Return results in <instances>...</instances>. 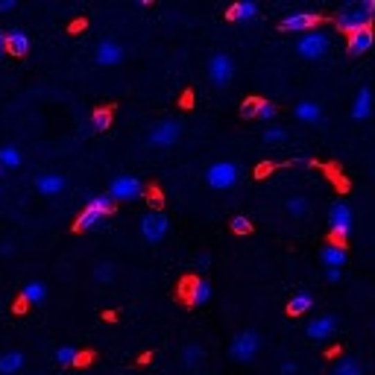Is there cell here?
<instances>
[{
    "mask_svg": "<svg viewBox=\"0 0 375 375\" xmlns=\"http://www.w3.org/2000/svg\"><path fill=\"white\" fill-rule=\"evenodd\" d=\"M3 173H6V170H3V167H0V176H3Z\"/></svg>",
    "mask_w": 375,
    "mask_h": 375,
    "instance_id": "obj_42",
    "label": "cell"
},
{
    "mask_svg": "<svg viewBox=\"0 0 375 375\" xmlns=\"http://www.w3.org/2000/svg\"><path fill=\"white\" fill-rule=\"evenodd\" d=\"M21 165H24V156H21L18 147H12V144L0 147V167L3 170H18Z\"/></svg>",
    "mask_w": 375,
    "mask_h": 375,
    "instance_id": "obj_25",
    "label": "cell"
},
{
    "mask_svg": "<svg viewBox=\"0 0 375 375\" xmlns=\"http://www.w3.org/2000/svg\"><path fill=\"white\" fill-rule=\"evenodd\" d=\"M337 331V320L334 317H317V320H311L308 322V326H305V337H308V340H329V337Z\"/></svg>",
    "mask_w": 375,
    "mask_h": 375,
    "instance_id": "obj_13",
    "label": "cell"
},
{
    "mask_svg": "<svg viewBox=\"0 0 375 375\" xmlns=\"http://www.w3.org/2000/svg\"><path fill=\"white\" fill-rule=\"evenodd\" d=\"M91 279H94V284H100V287L118 282V264H111V261H100V264L91 270Z\"/></svg>",
    "mask_w": 375,
    "mask_h": 375,
    "instance_id": "obj_23",
    "label": "cell"
},
{
    "mask_svg": "<svg viewBox=\"0 0 375 375\" xmlns=\"http://www.w3.org/2000/svg\"><path fill=\"white\" fill-rule=\"evenodd\" d=\"M279 375H296V364H293V360H282V364H279Z\"/></svg>",
    "mask_w": 375,
    "mask_h": 375,
    "instance_id": "obj_37",
    "label": "cell"
},
{
    "mask_svg": "<svg viewBox=\"0 0 375 375\" xmlns=\"http://www.w3.org/2000/svg\"><path fill=\"white\" fill-rule=\"evenodd\" d=\"M144 194H147L144 182L135 176H118L109 185V196L115 199V203H135V199H141Z\"/></svg>",
    "mask_w": 375,
    "mask_h": 375,
    "instance_id": "obj_6",
    "label": "cell"
},
{
    "mask_svg": "<svg viewBox=\"0 0 375 375\" xmlns=\"http://www.w3.org/2000/svg\"><path fill=\"white\" fill-rule=\"evenodd\" d=\"M311 308H314V296H311L308 291H299L291 302H287V314H291V317H302V314H308Z\"/></svg>",
    "mask_w": 375,
    "mask_h": 375,
    "instance_id": "obj_24",
    "label": "cell"
},
{
    "mask_svg": "<svg viewBox=\"0 0 375 375\" xmlns=\"http://www.w3.org/2000/svg\"><path fill=\"white\" fill-rule=\"evenodd\" d=\"M331 375H364V372H360V364L355 358H340L331 367Z\"/></svg>",
    "mask_w": 375,
    "mask_h": 375,
    "instance_id": "obj_32",
    "label": "cell"
},
{
    "mask_svg": "<svg viewBox=\"0 0 375 375\" xmlns=\"http://www.w3.org/2000/svg\"><path fill=\"white\" fill-rule=\"evenodd\" d=\"M372 44H375V33H372V27H369V30H360V33H355V35H349L346 53L352 56V59H358V56H364Z\"/></svg>",
    "mask_w": 375,
    "mask_h": 375,
    "instance_id": "obj_15",
    "label": "cell"
},
{
    "mask_svg": "<svg viewBox=\"0 0 375 375\" xmlns=\"http://www.w3.org/2000/svg\"><path fill=\"white\" fill-rule=\"evenodd\" d=\"M261 141L264 144H282V141H287V129L284 127H270L264 135H261Z\"/></svg>",
    "mask_w": 375,
    "mask_h": 375,
    "instance_id": "obj_35",
    "label": "cell"
},
{
    "mask_svg": "<svg viewBox=\"0 0 375 375\" xmlns=\"http://www.w3.org/2000/svg\"><path fill=\"white\" fill-rule=\"evenodd\" d=\"M15 9H18L15 0H0V12H15Z\"/></svg>",
    "mask_w": 375,
    "mask_h": 375,
    "instance_id": "obj_39",
    "label": "cell"
},
{
    "mask_svg": "<svg viewBox=\"0 0 375 375\" xmlns=\"http://www.w3.org/2000/svg\"><path fill=\"white\" fill-rule=\"evenodd\" d=\"M91 132H106L109 127H111V109L109 106H100V109H94L91 111Z\"/></svg>",
    "mask_w": 375,
    "mask_h": 375,
    "instance_id": "obj_30",
    "label": "cell"
},
{
    "mask_svg": "<svg viewBox=\"0 0 375 375\" xmlns=\"http://www.w3.org/2000/svg\"><path fill=\"white\" fill-rule=\"evenodd\" d=\"M276 118H279V109H276V103H270V100L261 97L258 111H255V120H276Z\"/></svg>",
    "mask_w": 375,
    "mask_h": 375,
    "instance_id": "obj_33",
    "label": "cell"
},
{
    "mask_svg": "<svg viewBox=\"0 0 375 375\" xmlns=\"http://www.w3.org/2000/svg\"><path fill=\"white\" fill-rule=\"evenodd\" d=\"M21 302H24V305H42V302H47V287H44V282H27V284H24Z\"/></svg>",
    "mask_w": 375,
    "mask_h": 375,
    "instance_id": "obj_20",
    "label": "cell"
},
{
    "mask_svg": "<svg viewBox=\"0 0 375 375\" xmlns=\"http://www.w3.org/2000/svg\"><path fill=\"white\" fill-rule=\"evenodd\" d=\"M369 111H372V91L367 89H360L358 94H355V103H352V118L355 120H367L369 118Z\"/></svg>",
    "mask_w": 375,
    "mask_h": 375,
    "instance_id": "obj_21",
    "label": "cell"
},
{
    "mask_svg": "<svg viewBox=\"0 0 375 375\" xmlns=\"http://www.w3.org/2000/svg\"><path fill=\"white\" fill-rule=\"evenodd\" d=\"M232 77H235V59L229 53H223V50L211 53V59H208V80H211V85L223 89V85L232 82Z\"/></svg>",
    "mask_w": 375,
    "mask_h": 375,
    "instance_id": "obj_7",
    "label": "cell"
},
{
    "mask_svg": "<svg viewBox=\"0 0 375 375\" xmlns=\"http://www.w3.org/2000/svg\"><path fill=\"white\" fill-rule=\"evenodd\" d=\"M244 176V167L237 165V161H214L208 170H205V182L208 188H214V191H229L241 182Z\"/></svg>",
    "mask_w": 375,
    "mask_h": 375,
    "instance_id": "obj_1",
    "label": "cell"
},
{
    "mask_svg": "<svg viewBox=\"0 0 375 375\" xmlns=\"http://www.w3.org/2000/svg\"><path fill=\"white\" fill-rule=\"evenodd\" d=\"M85 205L100 211L103 217H109L111 211H115V199H111L109 194H89V196H85Z\"/></svg>",
    "mask_w": 375,
    "mask_h": 375,
    "instance_id": "obj_27",
    "label": "cell"
},
{
    "mask_svg": "<svg viewBox=\"0 0 375 375\" xmlns=\"http://www.w3.org/2000/svg\"><path fill=\"white\" fill-rule=\"evenodd\" d=\"M80 360H82V355H80L77 346H59V349H56V364L73 367V364H80Z\"/></svg>",
    "mask_w": 375,
    "mask_h": 375,
    "instance_id": "obj_31",
    "label": "cell"
},
{
    "mask_svg": "<svg viewBox=\"0 0 375 375\" xmlns=\"http://www.w3.org/2000/svg\"><path fill=\"white\" fill-rule=\"evenodd\" d=\"M346 249L340 244H329V246H322V253H320V261H322V267H331V270H340L346 264Z\"/></svg>",
    "mask_w": 375,
    "mask_h": 375,
    "instance_id": "obj_17",
    "label": "cell"
},
{
    "mask_svg": "<svg viewBox=\"0 0 375 375\" xmlns=\"http://www.w3.org/2000/svg\"><path fill=\"white\" fill-rule=\"evenodd\" d=\"M334 24H337V30H340V33L355 35V33H360V30H369V27H372V18L364 15V9H360L358 3H346V6L334 15Z\"/></svg>",
    "mask_w": 375,
    "mask_h": 375,
    "instance_id": "obj_4",
    "label": "cell"
},
{
    "mask_svg": "<svg viewBox=\"0 0 375 375\" xmlns=\"http://www.w3.org/2000/svg\"><path fill=\"white\" fill-rule=\"evenodd\" d=\"M229 226H232V232H235V235H253V220H249V217H244V214L232 217V223H229Z\"/></svg>",
    "mask_w": 375,
    "mask_h": 375,
    "instance_id": "obj_36",
    "label": "cell"
},
{
    "mask_svg": "<svg viewBox=\"0 0 375 375\" xmlns=\"http://www.w3.org/2000/svg\"><path fill=\"white\" fill-rule=\"evenodd\" d=\"M0 191H3V188H0Z\"/></svg>",
    "mask_w": 375,
    "mask_h": 375,
    "instance_id": "obj_44",
    "label": "cell"
},
{
    "mask_svg": "<svg viewBox=\"0 0 375 375\" xmlns=\"http://www.w3.org/2000/svg\"><path fill=\"white\" fill-rule=\"evenodd\" d=\"M258 103H261V97L253 94V97H246L244 103H241V118L246 120H255V111H258Z\"/></svg>",
    "mask_w": 375,
    "mask_h": 375,
    "instance_id": "obj_34",
    "label": "cell"
},
{
    "mask_svg": "<svg viewBox=\"0 0 375 375\" xmlns=\"http://www.w3.org/2000/svg\"><path fill=\"white\" fill-rule=\"evenodd\" d=\"M182 138V123L179 120H158L147 132V144L156 149H167Z\"/></svg>",
    "mask_w": 375,
    "mask_h": 375,
    "instance_id": "obj_5",
    "label": "cell"
},
{
    "mask_svg": "<svg viewBox=\"0 0 375 375\" xmlns=\"http://www.w3.org/2000/svg\"><path fill=\"white\" fill-rule=\"evenodd\" d=\"M65 188H68V179L59 176V173H42V176H35V191L44 196H59Z\"/></svg>",
    "mask_w": 375,
    "mask_h": 375,
    "instance_id": "obj_14",
    "label": "cell"
},
{
    "mask_svg": "<svg viewBox=\"0 0 375 375\" xmlns=\"http://www.w3.org/2000/svg\"><path fill=\"white\" fill-rule=\"evenodd\" d=\"M196 267H199V270H208V267H211V255H208V253H199V255H196Z\"/></svg>",
    "mask_w": 375,
    "mask_h": 375,
    "instance_id": "obj_38",
    "label": "cell"
},
{
    "mask_svg": "<svg viewBox=\"0 0 375 375\" xmlns=\"http://www.w3.org/2000/svg\"><path fill=\"white\" fill-rule=\"evenodd\" d=\"M123 56H127V47H123L120 42H115V39L100 42L97 50H94V62L100 68H115V65L123 62Z\"/></svg>",
    "mask_w": 375,
    "mask_h": 375,
    "instance_id": "obj_11",
    "label": "cell"
},
{
    "mask_svg": "<svg viewBox=\"0 0 375 375\" xmlns=\"http://www.w3.org/2000/svg\"><path fill=\"white\" fill-rule=\"evenodd\" d=\"M0 50H6V33H0Z\"/></svg>",
    "mask_w": 375,
    "mask_h": 375,
    "instance_id": "obj_41",
    "label": "cell"
},
{
    "mask_svg": "<svg viewBox=\"0 0 375 375\" xmlns=\"http://www.w3.org/2000/svg\"><path fill=\"white\" fill-rule=\"evenodd\" d=\"M326 282H331V284H337V282H340V270H326Z\"/></svg>",
    "mask_w": 375,
    "mask_h": 375,
    "instance_id": "obj_40",
    "label": "cell"
},
{
    "mask_svg": "<svg viewBox=\"0 0 375 375\" xmlns=\"http://www.w3.org/2000/svg\"><path fill=\"white\" fill-rule=\"evenodd\" d=\"M6 50L12 56H27L30 53V39H27V33L24 30H9L6 33Z\"/></svg>",
    "mask_w": 375,
    "mask_h": 375,
    "instance_id": "obj_18",
    "label": "cell"
},
{
    "mask_svg": "<svg viewBox=\"0 0 375 375\" xmlns=\"http://www.w3.org/2000/svg\"><path fill=\"white\" fill-rule=\"evenodd\" d=\"M331 50V39L326 33H320V30H311V33H302L299 35V42H296V53L308 59V62H317L322 59Z\"/></svg>",
    "mask_w": 375,
    "mask_h": 375,
    "instance_id": "obj_3",
    "label": "cell"
},
{
    "mask_svg": "<svg viewBox=\"0 0 375 375\" xmlns=\"http://www.w3.org/2000/svg\"><path fill=\"white\" fill-rule=\"evenodd\" d=\"M320 21H322V18L317 15V12H293V15L282 18L279 30H284V33H311Z\"/></svg>",
    "mask_w": 375,
    "mask_h": 375,
    "instance_id": "obj_12",
    "label": "cell"
},
{
    "mask_svg": "<svg viewBox=\"0 0 375 375\" xmlns=\"http://www.w3.org/2000/svg\"><path fill=\"white\" fill-rule=\"evenodd\" d=\"M329 226H331V235L337 244H343L346 237L352 235V208H349L343 199L329 208Z\"/></svg>",
    "mask_w": 375,
    "mask_h": 375,
    "instance_id": "obj_8",
    "label": "cell"
},
{
    "mask_svg": "<svg viewBox=\"0 0 375 375\" xmlns=\"http://www.w3.org/2000/svg\"><path fill=\"white\" fill-rule=\"evenodd\" d=\"M258 352H261V334L255 329H244L229 343V358L237 360V364H249L253 358H258Z\"/></svg>",
    "mask_w": 375,
    "mask_h": 375,
    "instance_id": "obj_2",
    "label": "cell"
},
{
    "mask_svg": "<svg viewBox=\"0 0 375 375\" xmlns=\"http://www.w3.org/2000/svg\"><path fill=\"white\" fill-rule=\"evenodd\" d=\"M293 115L302 120V123H311V127L322 123V109L314 103V100H299V103L293 106Z\"/></svg>",
    "mask_w": 375,
    "mask_h": 375,
    "instance_id": "obj_16",
    "label": "cell"
},
{
    "mask_svg": "<svg viewBox=\"0 0 375 375\" xmlns=\"http://www.w3.org/2000/svg\"><path fill=\"white\" fill-rule=\"evenodd\" d=\"M179 293L182 299L191 308H199V305H205L208 299H211V284L203 279V276H194V279H185L182 287H179Z\"/></svg>",
    "mask_w": 375,
    "mask_h": 375,
    "instance_id": "obj_10",
    "label": "cell"
},
{
    "mask_svg": "<svg viewBox=\"0 0 375 375\" xmlns=\"http://www.w3.org/2000/svg\"><path fill=\"white\" fill-rule=\"evenodd\" d=\"M179 358H182V364L185 367H199V364H203V358H205V352H203V346H199V343H185L182 346V352H179Z\"/></svg>",
    "mask_w": 375,
    "mask_h": 375,
    "instance_id": "obj_29",
    "label": "cell"
},
{
    "mask_svg": "<svg viewBox=\"0 0 375 375\" xmlns=\"http://www.w3.org/2000/svg\"><path fill=\"white\" fill-rule=\"evenodd\" d=\"M0 53H3V50H0Z\"/></svg>",
    "mask_w": 375,
    "mask_h": 375,
    "instance_id": "obj_43",
    "label": "cell"
},
{
    "mask_svg": "<svg viewBox=\"0 0 375 375\" xmlns=\"http://www.w3.org/2000/svg\"><path fill=\"white\" fill-rule=\"evenodd\" d=\"M18 369H24V352L12 349V352L0 355V375H15Z\"/></svg>",
    "mask_w": 375,
    "mask_h": 375,
    "instance_id": "obj_26",
    "label": "cell"
},
{
    "mask_svg": "<svg viewBox=\"0 0 375 375\" xmlns=\"http://www.w3.org/2000/svg\"><path fill=\"white\" fill-rule=\"evenodd\" d=\"M284 211L291 217H296V220H305L308 214H311V199H305V196H291L284 203Z\"/></svg>",
    "mask_w": 375,
    "mask_h": 375,
    "instance_id": "obj_28",
    "label": "cell"
},
{
    "mask_svg": "<svg viewBox=\"0 0 375 375\" xmlns=\"http://www.w3.org/2000/svg\"><path fill=\"white\" fill-rule=\"evenodd\" d=\"M258 15V3H253V0H241V3H235L226 9V18L229 21H253Z\"/></svg>",
    "mask_w": 375,
    "mask_h": 375,
    "instance_id": "obj_22",
    "label": "cell"
},
{
    "mask_svg": "<svg viewBox=\"0 0 375 375\" xmlns=\"http://www.w3.org/2000/svg\"><path fill=\"white\" fill-rule=\"evenodd\" d=\"M103 214L100 211H94V208H89L85 205L82 211H80V217H77V223H73V229L77 232H91V229H97V226H103Z\"/></svg>",
    "mask_w": 375,
    "mask_h": 375,
    "instance_id": "obj_19",
    "label": "cell"
},
{
    "mask_svg": "<svg viewBox=\"0 0 375 375\" xmlns=\"http://www.w3.org/2000/svg\"><path fill=\"white\" fill-rule=\"evenodd\" d=\"M167 232H170V220H167V214H161V211H147L141 217V237L147 244L165 241Z\"/></svg>",
    "mask_w": 375,
    "mask_h": 375,
    "instance_id": "obj_9",
    "label": "cell"
}]
</instances>
